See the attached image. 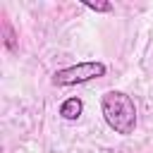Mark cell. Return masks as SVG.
<instances>
[{"mask_svg":"<svg viewBox=\"0 0 153 153\" xmlns=\"http://www.w3.org/2000/svg\"><path fill=\"white\" fill-rule=\"evenodd\" d=\"M100 112L105 124L120 134V136H129L136 129V105L134 98L124 91H105L100 96Z\"/></svg>","mask_w":153,"mask_h":153,"instance_id":"1","label":"cell"},{"mask_svg":"<svg viewBox=\"0 0 153 153\" xmlns=\"http://www.w3.org/2000/svg\"><path fill=\"white\" fill-rule=\"evenodd\" d=\"M81 112H84V100L76 98V96L62 100V105H60V117L67 120V122H76L81 117Z\"/></svg>","mask_w":153,"mask_h":153,"instance_id":"3","label":"cell"},{"mask_svg":"<svg viewBox=\"0 0 153 153\" xmlns=\"http://www.w3.org/2000/svg\"><path fill=\"white\" fill-rule=\"evenodd\" d=\"M5 45L10 48V50H17V45H14V33H12V26L5 22Z\"/></svg>","mask_w":153,"mask_h":153,"instance_id":"5","label":"cell"},{"mask_svg":"<svg viewBox=\"0 0 153 153\" xmlns=\"http://www.w3.org/2000/svg\"><path fill=\"white\" fill-rule=\"evenodd\" d=\"M108 67L98 60H86V62H76V65H69V67H62L53 74V86H76V84H86V81H93V79H100L105 76Z\"/></svg>","mask_w":153,"mask_h":153,"instance_id":"2","label":"cell"},{"mask_svg":"<svg viewBox=\"0 0 153 153\" xmlns=\"http://www.w3.org/2000/svg\"><path fill=\"white\" fill-rule=\"evenodd\" d=\"M84 7H88V10H93V12H112L115 7H112V2H84Z\"/></svg>","mask_w":153,"mask_h":153,"instance_id":"4","label":"cell"}]
</instances>
